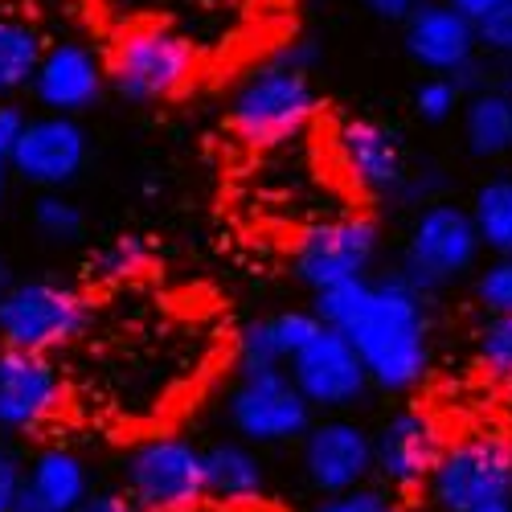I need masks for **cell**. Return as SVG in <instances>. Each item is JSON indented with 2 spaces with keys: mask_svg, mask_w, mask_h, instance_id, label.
<instances>
[{
  "mask_svg": "<svg viewBox=\"0 0 512 512\" xmlns=\"http://www.w3.org/2000/svg\"><path fill=\"white\" fill-rule=\"evenodd\" d=\"M312 512H402V500L386 484H361L340 496H320Z\"/></svg>",
  "mask_w": 512,
  "mask_h": 512,
  "instance_id": "obj_29",
  "label": "cell"
},
{
  "mask_svg": "<svg viewBox=\"0 0 512 512\" xmlns=\"http://www.w3.org/2000/svg\"><path fill=\"white\" fill-rule=\"evenodd\" d=\"M300 467H304V480L312 484L316 496L353 492L377 476L373 435L345 414H328V418L312 422V431L304 435Z\"/></svg>",
  "mask_w": 512,
  "mask_h": 512,
  "instance_id": "obj_12",
  "label": "cell"
},
{
  "mask_svg": "<svg viewBox=\"0 0 512 512\" xmlns=\"http://www.w3.org/2000/svg\"><path fill=\"white\" fill-rule=\"evenodd\" d=\"M472 295H476L484 316H512V254H504V259H488L476 271Z\"/></svg>",
  "mask_w": 512,
  "mask_h": 512,
  "instance_id": "obj_28",
  "label": "cell"
},
{
  "mask_svg": "<svg viewBox=\"0 0 512 512\" xmlns=\"http://www.w3.org/2000/svg\"><path fill=\"white\" fill-rule=\"evenodd\" d=\"M312 62L316 50L308 41H291L254 66L226 103L230 132L250 148H275L300 136L320 111Z\"/></svg>",
  "mask_w": 512,
  "mask_h": 512,
  "instance_id": "obj_2",
  "label": "cell"
},
{
  "mask_svg": "<svg viewBox=\"0 0 512 512\" xmlns=\"http://www.w3.org/2000/svg\"><path fill=\"white\" fill-rule=\"evenodd\" d=\"M472 512H512V500H496V504H484V508H472Z\"/></svg>",
  "mask_w": 512,
  "mask_h": 512,
  "instance_id": "obj_38",
  "label": "cell"
},
{
  "mask_svg": "<svg viewBox=\"0 0 512 512\" xmlns=\"http://www.w3.org/2000/svg\"><path fill=\"white\" fill-rule=\"evenodd\" d=\"M492 87H496V91H504V95L512 99V66H504V70H500V78L492 82Z\"/></svg>",
  "mask_w": 512,
  "mask_h": 512,
  "instance_id": "obj_36",
  "label": "cell"
},
{
  "mask_svg": "<svg viewBox=\"0 0 512 512\" xmlns=\"http://www.w3.org/2000/svg\"><path fill=\"white\" fill-rule=\"evenodd\" d=\"M312 402L300 394L287 369H250L238 373L234 390L226 398V418L234 435L250 447H283L304 443L312 431Z\"/></svg>",
  "mask_w": 512,
  "mask_h": 512,
  "instance_id": "obj_10",
  "label": "cell"
},
{
  "mask_svg": "<svg viewBox=\"0 0 512 512\" xmlns=\"http://www.w3.org/2000/svg\"><path fill=\"white\" fill-rule=\"evenodd\" d=\"M480 254H484V242L472 222V209L455 201H431L414 213V222L406 230L398 275L422 295H431L459 283L463 275L480 271Z\"/></svg>",
  "mask_w": 512,
  "mask_h": 512,
  "instance_id": "obj_4",
  "label": "cell"
},
{
  "mask_svg": "<svg viewBox=\"0 0 512 512\" xmlns=\"http://www.w3.org/2000/svg\"><path fill=\"white\" fill-rule=\"evenodd\" d=\"M33 226H37V234L46 238V242H78L87 218H82V209L70 197L41 193L37 205H33Z\"/></svg>",
  "mask_w": 512,
  "mask_h": 512,
  "instance_id": "obj_27",
  "label": "cell"
},
{
  "mask_svg": "<svg viewBox=\"0 0 512 512\" xmlns=\"http://www.w3.org/2000/svg\"><path fill=\"white\" fill-rule=\"evenodd\" d=\"M78 512H140L127 492H91V500Z\"/></svg>",
  "mask_w": 512,
  "mask_h": 512,
  "instance_id": "obj_34",
  "label": "cell"
},
{
  "mask_svg": "<svg viewBox=\"0 0 512 512\" xmlns=\"http://www.w3.org/2000/svg\"><path fill=\"white\" fill-rule=\"evenodd\" d=\"M123 492L140 512H197L209 500L205 447L185 435H148L123 455Z\"/></svg>",
  "mask_w": 512,
  "mask_h": 512,
  "instance_id": "obj_7",
  "label": "cell"
},
{
  "mask_svg": "<svg viewBox=\"0 0 512 512\" xmlns=\"http://www.w3.org/2000/svg\"><path fill=\"white\" fill-rule=\"evenodd\" d=\"M476 369L496 381L500 390H512V316H484L472 332Z\"/></svg>",
  "mask_w": 512,
  "mask_h": 512,
  "instance_id": "obj_24",
  "label": "cell"
},
{
  "mask_svg": "<svg viewBox=\"0 0 512 512\" xmlns=\"http://www.w3.org/2000/svg\"><path fill=\"white\" fill-rule=\"evenodd\" d=\"M152 259V250L144 238L136 234H123V238H111L107 246L95 250V259H91V279L99 283H127V279H136Z\"/></svg>",
  "mask_w": 512,
  "mask_h": 512,
  "instance_id": "obj_25",
  "label": "cell"
},
{
  "mask_svg": "<svg viewBox=\"0 0 512 512\" xmlns=\"http://www.w3.org/2000/svg\"><path fill=\"white\" fill-rule=\"evenodd\" d=\"M25 496H33L46 512H78L91 500V467L78 451L50 443L29 459Z\"/></svg>",
  "mask_w": 512,
  "mask_h": 512,
  "instance_id": "obj_19",
  "label": "cell"
},
{
  "mask_svg": "<svg viewBox=\"0 0 512 512\" xmlns=\"http://www.w3.org/2000/svg\"><path fill=\"white\" fill-rule=\"evenodd\" d=\"M402 50L418 70L455 78L480 62V25L447 0H422L402 25Z\"/></svg>",
  "mask_w": 512,
  "mask_h": 512,
  "instance_id": "obj_15",
  "label": "cell"
},
{
  "mask_svg": "<svg viewBox=\"0 0 512 512\" xmlns=\"http://www.w3.org/2000/svg\"><path fill=\"white\" fill-rule=\"evenodd\" d=\"M9 283H5V259H0V291H5Z\"/></svg>",
  "mask_w": 512,
  "mask_h": 512,
  "instance_id": "obj_40",
  "label": "cell"
},
{
  "mask_svg": "<svg viewBox=\"0 0 512 512\" xmlns=\"http://www.w3.org/2000/svg\"><path fill=\"white\" fill-rule=\"evenodd\" d=\"M287 373L295 377L300 394L312 402V410H324V414H345L373 386L361 353L353 349V340L328 324L312 336V345L287 365Z\"/></svg>",
  "mask_w": 512,
  "mask_h": 512,
  "instance_id": "obj_13",
  "label": "cell"
},
{
  "mask_svg": "<svg viewBox=\"0 0 512 512\" xmlns=\"http://www.w3.org/2000/svg\"><path fill=\"white\" fill-rule=\"evenodd\" d=\"M324 328V320L312 312V308H287V312H271V316H259L238 328V340H234V361H238V373H250V369H287L295 357H300L312 336Z\"/></svg>",
  "mask_w": 512,
  "mask_h": 512,
  "instance_id": "obj_18",
  "label": "cell"
},
{
  "mask_svg": "<svg viewBox=\"0 0 512 512\" xmlns=\"http://www.w3.org/2000/svg\"><path fill=\"white\" fill-rule=\"evenodd\" d=\"M50 41L25 17H0V99L33 91L37 66L46 58Z\"/></svg>",
  "mask_w": 512,
  "mask_h": 512,
  "instance_id": "obj_22",
  "label": "cell"
},
{
  "mask_svg": "<svg viewBox=\"0 0 512 512\" xmlns=\"http://www.w3.org/2000/svg\"><path fill=\"white\" fill-rule=\"evenodd\" d=\"M91 324V304L62 279H25L0 291V349L54 357Z\"/></svg>",
  "mask_w": 512,
  "mask_h": 512,
  "instance_id": "obj_5",
  "label": "cell"
},
{
  "mask_svg": "<svg viewBox=\"0 0 512 512\" xmlns=\"http://www.w3.org/2000/svg\"><path fill=\"white\" fill-rule=\"evenodd\" d=\"M25 123H29V115H25L21 107L0 103V160H9V156H13V148H17L21 132H25Z\"/></svg>",
  "mask_w": 512,
  "mask_h": 512,
  "instance_id": "obj_32",
  "label": "cell"
},
{
  "mask_svg": "<svg viewBox=\"0 0 512 512\" xmlns=\"http://www.w3.org/2000/svg\"><path fill=\"white\" fill-rule=\"evenodd\" d=\"M205 484L218 504H254L267 488V467L250 443L222 439L205 447Z\"/></svg>",
  "mask_w": 512,
  "mask_h": 512,
  "instance_id": "obj_20",
  "label": "cell"
},
{
  "mask_svg": "<svg viewBox=\"0 0 512 512\" xmlns=\"http://www.w3.org/2000/svg\"><path fill=\"white\" fill-rule=\"evenodd\" d=\"M312 312L353 340L369 381L386 394L418 390L435 365V324L426 295L410 287L398 271L340 283L312 295Z\"/></svg>",
  "mask_w": 512,
  "mask_h": 512,
  "instance_id": "obj_1",
  "label": "cell"
},
{
  "mask_svg": "<svg viewBox=\"0 0 512 512\" xmlns=\"http://www.w3.org/2000/svg\"><path fill=\"white\" fill-rule=\"evenodd\" d=\"M87 132L70 115H33L9 156V168L41 193H62L70 181H78L82 164H87Z\"/></svg>",
  "mask_w": 512,
  "mask_h": 512,
  "instance_id": "obj_16",
  "label": "cell"
},
{
  "mask_svg": "<svg viewBox=\"0 0 512 512\" xmlns=\"http://www.w3.org/2000/svg\"><path fill=\"white\" fill-rule=\"evenodd\" d=\"M13 512H46V508H41V504H37V500H33V496H21V500H17V508H13Z\"/></svg>",
  "mask_w": 512,
  "mask_h": 512,
  "instance_id": "obj_37",
  "label": "cell"
},
{
  "mask_svg": "<svg viewBox=\"0 0 512 512\" xmlns=\"http://www.w3.org/2000/svg\"><path fill=\"white\" fill-rule=\"evenodd\" d=\"M111 91L127 103H164L197 78L193 41L160 21L123 29L107 54Z\"/></svg>",
  "mask_w": 512,
  "mask_h": 512,
  "instance_id": "obj_3",
  "label": "cell"
},
{
  "mask_svg": "<svg viewBox=\"0 0 512 512\" xmlns=\"http://www.w3.org/2000/svg\"><path fill=\"white\" fill-rule=\"evenodd\" d=\"M66 406V377L54 357L0 349V431L37 435Z\"/></svg>",
  "mask_w": 512,
  "mask_h": 512,
  "instance_id": "obj_14",
  "label": "cell"
},
{
  "mask_svg": "<svg viewBox=\"0 0 512 512\" xmlns=\"http://www.w3.org/2000/svg\"><path fill=\"white\" fill-rule=\"evenodd\" d=\"M107 87H111L107 62L91 46H82V41H54L37 66L33 99L46 115L78 119L82 111H91L103 99Z\"/></svg>",
  "mask_w": 512,
  "mask_h": 512,
  "instance_id": "obj_17",
  "label": "cell"
},
{
  "mask_svg": "<svg viewBox=\"0 0 512 512\" xmlns=\"http://www.w3.org/2000/svg\"><path fill=\"white\" fill-rule=\"evenodd\" d=\"M476 25H480V50L492 54L496 62L512 66V0L496 5L492 13H484Z\"/></svg>",
  "mask_w": 512,
  "mask_h": 512,
  "instance_id": "obj_30",
  "label": "cell"
},
{
  "mask_svg": "<svg viewBox=\"0 0 512 512\" xmlns=\"http://www.w3.org/2000/svg\"><path fill=\"white\" fill-rule=\"evenodd\" d=\"M9 173H13L9 160H0V197H5V181H9Z\"/></svg>",
  "mask_w": 512,
  "mask_h": 512,
  "instance_id": "obj_39",
  "label": "cell"
},
{
  "mask_svg": "<svg viewBox=\"0 0 512 512\" xmlns=\"http://www.w3.org/2000/svg\"><path fill=\"white\" fill-rule=\"evenodd\" d=\"M422 492L435 512H472L496 500H512V439L500 431L451 439Z\"/></svg>",
  "mask_w": 512,
  "mask_h": 512,
  "instance_id": "obj_8",
  "label": "cell"
},
{
  "mask_svg": "<svg viewBox=\"0 0 512 512\" xmlns=\"http://www.w3.org/2000/svg\"><path fill=\"white\" fill-rule=\"evenodd\" d=\"M463 103H467V95H463V87H459L455 78L426 74L418 87H414V115L422 123H431V127H443V123L459 119L463 115Z\"/></svg>",
  "mask_w": 512,
  "mask_h": 512,
  "instance_id": "obj_26",
  "label": "cell"
},
{
  "mask_svg": "<svg viewBox=\"0 0 512 512\" xmlns=\"http://www.w3.org/2000/svg\"><path fill=\"white\" fill-rule=\"evenodd\" d=\"M463 148L476 160H500L512 152V99L496 87L476 91L459 115Z\"/></svg>",
  "mask_w": 512,
  "mask_h": 512,
  "instance_id": "obj_21",
  "label": "cell"
},
{
  "mask_svg": "<svg viewBox=\"0 0 512 512\" xmlns=\"http://www.w3.org/2000/svg\"><path fill=\"white\" fill-rule=\"evenodd\" d=\"M361 5L377 17V21H394V25H406L414 17V9L422 0H361Z\"/></svg>",
  "mask_w": 512,
  "mask_h": 512,
  "instance_id": "obj_33",
  "label": "cell"
},
{
  "mask_svg": "<svg viewBox=\"0 0 512 512\" xmlns=\"http://www.w3.org/2000/svg\"><path fill=\"white\" fill-rule=\"evenodd\" d=\"M447 5H455V9H463L467 17H484V13H492L496 5H504V0H447Z\"/></svg>",
  "mask_w": 512,
  "mask_h": 512,
  "instance_id": "obj_35",
  "label": "cell"
},
{
  "mask_svg": "<svg viewBox=\"0 0 512 512\" xmlns=\"http://www.w3.org/2000/svg\"><path fill=\"white\" fill-rule=\"evenodd\" d=\"M447 447H451V439L431 410L402 406L381 422V431L373 435L377 480L394 492H418V488L431 484Z\"/></svg>",
  "mask_w": 512,
  "mask_h": 512,
  "instance_id": "obj_11",
  "label": "cell"
},
{
  "mask_svg": "<svg viewBox=\"0 0 512 512\" xmlns=\"http://www.w3.org/2000/svg\"><path fill=\"white\" fill-rule=\"evenodd\" d=\"M381 259V226L369 213H340V218L312 222L291 246V275L312 295L340 283L369 279Z\"/></svg>",
  "mask_w": 512,
  "mask_h": 512,
  "instance_id": "obj_9",
  "label": "cell"
},
{
  "mask_svg": "<svg viewBox=\"0 0 512 512\" xmlns=\"http://www.w3.org/2000/svg\"><path fill=\"white\" fill-rule=\"evenodd\" d=\"M332 152L340 173L349 177L357 193L369 201H418L431 205V185H426L402 148V136L390 123L369 115H345L332 127Z\"/></svg>",
  "mask_w": 512,
  "mask_h": 512,
  "instance_id": "obj_6",
  "label": "cell"
},
{
  "mask_svg": "<svg viewBox=\"0 0 512 512\" xmlns=\"http://www.w3.org/2000/svg\"><path fill=\"white\" fill-rule=\"evenodd\" d=\"M467 209H472V222L492 259L512 254V173H496L480 181Z\"/></svg>",
  "mask_w": 512,
  "mask_h": 512,
  "instance_id": "obj_23",
  "label": "cell"
},
{
  "mask_svg": "<svg viewBox=\"0 0 512 512\" xmlns=\"http://www.w3.org/2000/svg\"><path fill=\"white\" fill-rule=\"evenodd\" d=\"M25 480H29V467L21 463V455L0 443V512H13L17 500L25 496Z\"/></svg>",
  "mask_w": 512,
  "mask_h": 512,
  "instance_id": "obj_31",
  "label": "cell"
}]
</instances>
